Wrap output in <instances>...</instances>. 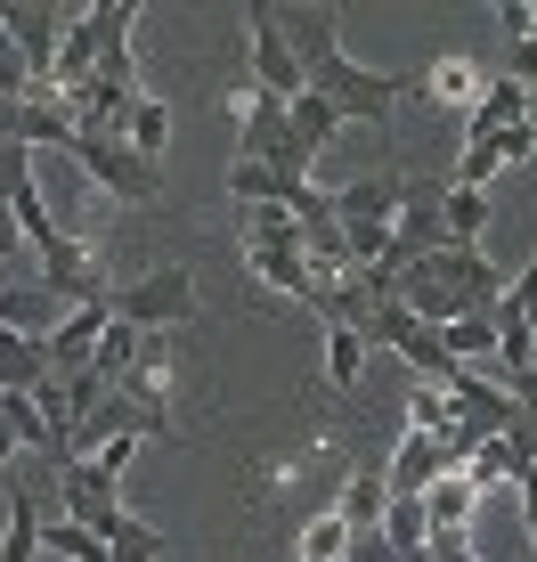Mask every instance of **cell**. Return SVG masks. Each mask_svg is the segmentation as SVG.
Segmentation results:
<instances>
[{
    "mask_svg": "<svg viewBox=\"0 0 537 562\" xmlns=\"http://www.w3.org/2000/svg\"><path fill=\"white\" fill-rule=\"evenodd\" d=\"M285 16V42L301 49V74H310V90L325 106L342 114V131L351 123H367V131H382L399 114V99H408V74H375V66H358L351 49H342V16L334 9H277Z\"/></svg>",
    "mask_w": 537,
    "mask_h": 562,
    "instance_id": "1",
    "label": "cell"
},
{
    "mask_svg": "<svg viewBox=\"0 0 537 562\" xmlns=\"http://www.w3.org/2000/svg\"><path fill=\"white\" fill-rule=\"evenodd\" d=\"M382 278H391V302L415 310L424 326H456V318H481V310L505 302V278H496V261L481 245H432L424 261L382 269Z\"/></svg>",
    "mask_w": 537,
    "mask_h": 562,
    "instance_id": "2",
    "label": "cell"
},
{
    "mask_svg": "<svg viewBox=\"0 0 537 562\" xmlns=\"http://www.w3.org/2000/svg\"><path fill=\"white\" fill-rule=\"evenodd\" d=\"M237 164H268L277 180H310L318 155L294 139V106H277L268 90L244 99V131H237Z\"/></svg>",
    "mask_w": 537,
    "mask_h": 562,
    "instance_id": "3",
    "label": "cell"
},
{
    "mask_svg": "<svg viewBox=\"0 0 537 562\" xmlns=\"http://www.w3.org/2000/svg\"><path fill=\"white\" fill-rule=\"evenodd\" d=\"M367 342H382V351H399L415 367V383H432V392H448L465 367H456V351H448V335L439 326H424L415 310H399V302H382L375 318H367Z\"/></svg>",
    "mask_w": 537,
    "mask_h": 562,
    "instance_id": "4",
    "label": "cell"
},
{
    "mask_svg": "<svg viewBox=\"0 0 537 562\" xmlns=\"http://www.w3.org/2000/svg\"><path fill=\"white\" fill-rule=\"evenodd\" d=\"M114 318L139 326V335H163V326H187L196 318V278H187L180 261L147 269V278H130L123 294H114Z\"/></svg>",
    "mask_w": 537,
    "mask_h": 562,
    "instance_id": "5",
    "label": "cell"
},
{
    "mask_svg": "<svg viewBox=\"0 0 537 562\" xmlns=\"http://www.w3.org/2000/svg\"><path fill=\"white\" fill-rule=\"evenodd\" d=\"M73 164L90 171V188H106V196H123V204H156L163 196V180H156V164L147 155H130L123 139H99V131H73Z\"/></svg>",
    "mask_w": 537,
    "mask_h": 562,
    "instance_id": "6",
    "label": "cell"
},
{
    "mask_svg": "<svg viewBox=\"0 0 537 562\" xmlns=\"http://www.w3.org/2000/svg\"><path fill=\"white\" fill-rule=\"evenodd\" d=\"M244 25H253V90H268L277 106L310 99V74H301V49L285 42V16L268 9V0H253V9H244Z\"/></svg>",
    "mask_w": 537,
    "mask_h": 562,
    "instance_id": "7",
    "label": "cell"
},
{
    "mask_svg": "<svg viewBox=\"0 0 537 562\" xmlns=\"http://www.w3.org/2000/svg\"><path fill=\"white\" fill-rule=\"evenodd\" d=\"M106 440H171V416L147 408V400H130V392H106L99 408L82 416V432H73V464L99 457Z\"/></svg>",
    "mask_w": 537,
    "mask_h": 562,
    "instance_id": "8",
    "label": "cell"
},
{
    "mask_svg": "<svg viewBox=\"0 0 537 562\" xmlns=\"http://www.w3.org/2000/svg\"><path fill=\"white\" fill-rule=\"evenodd\" d=\"M57 490H66V514L73 521H82V530H99V538H114V530H123V497H114V490H123V481H114L106 473V464L99 457H82V464H66V473H57Z\"/></svg>",
    "mask_w": 537,
    "mask_h": 562,
    "instance_id": "9",
    "label": "cell"
},
{
    "mask_svg": "<svg viewBox=\"0 0 537 562\" xmlns=\"http://www.w3.org/2000/svg\"><path fill=\"white\" fill-rule=\"evenodd\" d=\"M408 204H415V180H399V171H367V180L334 188L342 228H399V221H408Z\"/></svg>",
    "mask_w": 537,
    "mask_h": 562,
    "instance_id": "10",
    "label": "cell"
},
{
    "mask_svg": "<svg viewBox=\"0 0 537 562\" xmlns=\"http://www.w3.org/2000/svg\"><path fill=\"white\" fill-rule=\"evenodd\" d=\"M57 326H66V302L49 294V278L42 269H9V278H0V335H33V342H49Z\"/></svg>",
    "mask_w": 537,
    "mask_h": 562,
    "instance_id": "11",
    "label": "cell"
},
{
    "mask_svg": "<svg viewBox=\"0 0 537 562\" xmlns=\"http://www.w3.org/2000/svg\"><path fill=\"white\" fill-rule=\"evenodd\" d=\"M448 400H456V416H465V424H472L481 440H496V432H513V424H522V408H513V392H505V383H489L481 367H465V375L448 383Z\"/></svg>",
    "mask_w": 537,
    "mask_h": 562,
    "instance_id": "12",
    "label": "cell"
},
{
    "mask_svg": "<svg viewBox=\"0 0 537 562\" xmlns=\"http://www.w3.org/2000/svg\"><path fill=\"white\" fill-rule=\"evenodd\" d=\"M106 326H114V302H82V310H66V326L49 335V367H57V375H82V367L99 359Z\"/></svg>",
    "mask_w": 537,
    "mask_h": 562,
    "instance_id": "13",
    "label": "cell"
},
{
    "mask_svg": "<svg viewBox=\"0 0 537 562\" xmlns=\"http://www.w3.org/2000/svg\"><path fill=\"white\" fill-rule=\"evenodd\" d=\"M448 473H456V464H448V449H439V440H424V432H408V440L391 449V464H382L391 497H432Z\"/></svg>",
    "mask_w": 537,
    "mask_h": 562,
    "instance_id": "14",
    "label": "cell"
},
{
    "mask_svg": "<svg viewBox=\"0 0 537 562\" xmlns=\"http://www.w3.org/2000/svg\"><path fill=\"white\" fill-rule=\"evenodd\" d=\"M513 123H529V90L505 74V82H489V90H481V106L465 114V139H505Z\"/></svg>",
    "mask_w": 537,
    "mask_h": 562,
    "instance_id": "15",
    "label": "cell"
},
{
    "mask_svg": "<svg viewBox=\"0 0 537 562\" xmlns=\"http://www.w3.org/2000/svg\"><path fill=\"white\" fill-rule=\"evenodd\" d=\"M49 375H57V367H49V342H33V335H0V392H42Z\"/></svg>",
    "mask_w": 537,
    "mask_h": 562,
    "instance_id": "16",
    "label": "cell"
},
{
    "mask_svg": "<svg viewBox=\"0 0 537 562\" xmlns=\"http://www.w3.org/2000/svg\"><path fill=\"white\" fill-rule=\"evenodd\" d=\"M489 228V188H448L439 196V245H481Z\"/></svg>",
    "mask_w": 537,
    "mask_h": 562,
    "instance_id": "17",
    "label": "cell"
},
{
    "mask_svg": "<svg viewBox=\"0 0 537 562\" xmlns=\"http://www.w3.org/2000/svg\"><path fill=\"white\" fill-rule=\"evenodd\" d=\"M123 147H130V155H147V164H156V155L171 147V106L156 99V90H139V99H130V123H123Z\"/></svg>",
    "mask_w": 537,
    "mask_h": 562,
    "instance_id": "18",
    "label": "cell"
},
{
    "mask_svg": "<svg viewBox=\"0 0 537 562\" xmlns=\"http://www.w3.org/2000/svg\"><path fill=\"white\" fill-rule=\"evenodd\" d=\"M334 514L351 521V530H382V514H391V481H382L375 464H367V473H351V490H342Z\"/></svg>",
    "mask_w": 537,
    "mask_h": 562,
    "instance_id": "19",
    "label": "cell"
},
{
    "mask_svg": "<svg viewBox=\"0 0 537 562\" xmlns=\"http://www.w3.org/2000/svg\"><path fill=\"white\" fill-rule=\"evenodd\" d=\"M382 538H391L399 562H408V554H432V514H424V497H391V514H382Z\"/></svg>",
    "mask_w": 537,
    "mask_h": 562,
    "instance_id": "20",
    "label": "cell"
},
{
    "mask_svg": "<svg viewBox=\"0 0 537 562\" xmlns=\"http://www.w3.org/2000/svg\"><path fill=\"white\" fill-rule=\"evenodd\" d=\"M228 188H237V204L253 212V204H294L310 180H277L268 164H237V171H228Z\"/></svg>",
    "mask_w": 537,
    "mask_h": 562,
    "instance_id": "21",
    "label": "cell"
},
{
    "mask_svg": "<svg viewBox=\"0 0 537 562\" xmlns=\"http://www.w3.org/2000/svg\"><path fill=\"white\" fill-rule=\"evenodd\" d=\"M456 424H465V416H456V400H448V392H432V383H415V392H408V432H424V440H456Z\"/></svg>",
    "mask_w": 537,
    "mask_h": 562,
    "instance_id": "22",
    "label": "cell"
},
{
    "mask_svg": "<svg viewBox=\"0 0 537 562\" xmlns=\"http://www.w3.org/2000/svg\"><path fill=\"white\" fill-rule=\"evenodd\" d=\"M139 351H147V335L114 318V326H106V342H99V359H90V375H99V383H123L130 367H139Z\"/></svg>",
    "mask_w": 537,
    "mask_h": 562,
    "instance_id": "23",
    "label": "cell"
},
{
    "mask_svg": "<svg viewBox=\"0 0 537 562\" xmlns=\"http://www.w3.org/2000/svg\"><path fill=\"white\" fill-rule=\"evenodd\" d=\"M424 90H432V99H439V106H456V114H472V106H481V74H472V66H465V57H439V66H432V82H424Z\"/></svg>",
    "mask_w": 537,
    "mask_h": 562,
    "instance_id": "24",
    "label": "cell"
},
{
    "mask_svg": "<svg viewBox=\"0 0 537 562\" xmlns=\"http://www.w3.org/2000/svg\"><path fill=\"white\" fill-rule=\"evenodd\" d=\"M33 554H42V506L16 490V497H9V538H0V562H33Z\"/></svg>",
    "mask_w": 537,
    "mask_h": 562,
    "instance_id": "25",
    "label": "cell"
},
{
    "mask_svg": "<svg viewBox=\"0 0 537 562\" xmlns=\"http://www.w3.org/2000/svg\"><path fill=\"white\" fill-rule=\"evenodd\" d=\"M439 335H448L456 367H481V359H496V310H481V318H456V326H439Z\"/></svg>",
    "mask_w": 537,
    "mask_h": 562,
    "instance_id": "26",
    "label": "cell"
},
{
    "mask_svg": "<svg viewBox=\"0 0 537 562\" xmlns=\"http://www.w3.org/2000/svg\"><path fill=\"white\" fill-rule=\"evenodd\" d=\"M358 375H367V335L334 326V335H325V383H334V392H351Z\"/></svg>",
    "mask_w": 537,
    "mask_h": 562,
    "instance_id": "27",
    "label": "cell"
},
{
    "mask_svg": "<svg viewBox=\"0 0 537 562\" xmlns=\"http://www.w3.org/2000/svg\"><path fill=\"white\" fill-rule=\"evenodd\" d=\"M342 554H351V521L325 506L310 530H301V554H294V562H342Z\"/></svg>",
    "mask_w": 537,
    "mask_h": 562,
    "instance_id": "28",
    "label": "cell"
},
{
    "mask_svg": "<svg viewBox=\"0 0 537 562\" xmlns=\"http://www.w3.org/2000/svg\"><path fill=\"white\" fill-rule=\"evenodd\" d=\"M294 139H301V147H310V155L342 139V114H334V106H325V99H318V90H310V99H294Z\"/></svg>",
    "mask_w": 537,
    "mask_h": 562,
    "instance_id": "29",
    "label": "cell"
},
{
    "mask_svg": "<svg viewBox=\"0 0 537 562\" xmlns=\"http://www.w3.org/2000/svg\"><path fill=\"white\" fill-rule=\"evenodd\" d=\"M106 547H114V562H163V530H156V521H139V514H130L123 530L106 538Z\"/></svg>",
    "mask_w": 537,
    "mask_h": 562,
    "instance_id": "30",
    "label": "cell"
},
{
    "mask_svg": "<svg viewBox=\"0 0 537 562\" xmlns=\"http://www.w3.org/2000/svg\"><path fill=\"white\" fill-rule=\"evenodd\" d=\"M496 171H505L496 139H465V155H456V180H448V188H481V180H496Z\"/></svg>",
    "mask_w": 537,
    "mask_h": 562,
    "instance_id": "31",
    "label": "cell"
},
{
    "mask_svg": "<svg viewBox=\"0 0 537 562\" xmlns=\"http://www.w3.org/2000/svg\"><path fill=\"white\" fill-rule=\"evenodd\" d=\"M496 318H522L529 335H537V254H529V269L505 285V302H496Z\"/></svg>",
    "mask_w": 537,
    "mask_h": 562,
    "instance_id": "32",
    "label": "cell"
},
{
    "mask_svg": "<svg viewBox=\"0 0 537 562\" xmlns=\"http://www.w3.org/2000/svg\"><path fill=\"white\" fill-rule=\"evenodd\" d=\"M33 90V66H25V49H16V33L0 25V99H25Z\"/></svg>",
    "mask_w": 537,
    "mask_h": 562,
    "instance_id": "33",
    "label": "cell"
},
{
    "mask_svg": "<svg viewBox=\"0 0 537 562\" xmlns=\"http://www.w3.org/2000/svg\"><path fill=\"white\" fill-rule=\"evenodd\" d=\"M16 188H33V147H0V212H9L16 204Z\"/></svg>",
    "mask_w": 537,
    "mask_h": 562,
    "instance_id": "34",
    "label": "cell"
},
{
    "mask_svg": "<svg viewBox=\"0 0 537 562\" xmlns=\"http://www.w3.org/2000/svg\"><path fill=\"white\" fill-rule=\"evenodd\" d=\"M496 155H505L513 171H522V164H537V123H513L505 139H496Z\"/></svg>",
    "mask_w": 537,
    "mask_h": 562,
    "instance_id": "35",
    "label": "cell"
},
{
    "mask_svg": "<svg viewBox=\"0 0 537 562\" xmlns=\"http://www.w3.org/2000/svg\"><path fill=\"white\" fill-rule=\"evenodd\" d=\"M496 25H505V33H513V49H522L529 33H537V0H505V9H496Z\"/></svg>",
    "mask_w": 537,
    "mask_h": 562,
    "instance_id": "36",
    "label": "cell"
},
{
    "mask_svg": "<svg viewBox=\"0 0 537 562\" xmlns=\"http://www.w3.org/2000/svg\"><path fill=\"white\" fill-rule=\"evenodd\" d=\"M513 497H522V538H529V562H537V464L513 481Z\"/></svg>",
    "mask_w": 537,
    "mask_h": 562,
    "instance_id": "37",
    "label": "cell"
},
{
    "mask_svg": "<svg viewBox=\"0 0 537 562\" xmlns=\"http://www.w3.org/2000/svg\"><path fill=\"white\" fill-rule=\"evenodd\" d=\"M342 562H399V554H391L382 530H351V554H342Z\"/></svg>",
    "mask_w": 537,
    "mask_h": 562,
    "instance_id": "38",
    "label": "cell"
},
{
    "mask_svg": "<svg viewBox=\"0 0 537 562\" xmlns=\"http://www.w3.org/2000/svg\"><path fill=\"white\" fill-rule=\"evenodd\" d=\"M25 261V228H16V212H0V278Z\"/></svg>",
    "mask_w": 537,
    "mask_h": 562,
    "instance_id": "39",
    "label": "cell"
},
{
    "mask_svg": "<svg viewBox=\"0 0 537 562\" xmlns=\"http://www.w3.org/2000/svg\"><path fill=\"white\" fill-rule=\"evenodd\" d=\"M505 392H513V408L537 424V367H529V375H505Z\"/></svg>",
    "mask_w": 537,
    "mask_h": 562,
    "instance_id": "40",
    "label": "cell"
},
{
    "mask_svg": "<svg viewBox=\"0 0 537 562\" xmlns=\"http://www.w3.org/2000/svg\"><path fill=\"white\" fill-rule=\"evenodd\" d=\"M513 82H522V90L537 82V33H529V42H522V49H513Z\"/></svg>",
    "mask_w": 537,
    "mask_h": 562,
    "instance_id": "41",
    "label": "cell"
},
{
    "mask_svg": "<svg viewBox=\"0 0 537 562\" xmlns=\"http://www.w3.org/2000/svg\"><path fill=\"white\" fill-rule=\"evenodd\" d=\"M16 457V432H9V424H0V464H9Z\"/></svg>",
    "mask_w": 537,
    "mask_h": 562,
    "instance_id": "42",
    "label": "cell"
}]
</instances>
